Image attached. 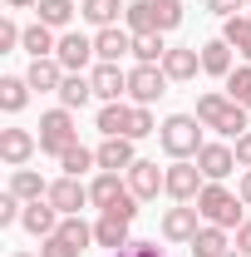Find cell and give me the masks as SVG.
<instances>
[{
	"instance_id": "6da1fadb",
	"label": "cell",
	"mask_w": 251,
	"mask_h": 257,
	"mask_svg": "<svg viewBox=\"0 0 251 257\" xmlns=\"http://www.w3.org/2000/svg\"><path fill=\"white\" fill-rule=\"evenodd\" d=\"M98 134L104 139H148V134H158L153 114L143 109V104H104L98 109Z\"/></svg>"
},
{
	"instance_id": "7a4b0ae2",
	"label": "cell",
	"mask_w": 251,
	"mask_h": 257,
	"mask_svg": "<svg viewBox=\"0 0 251 257\" xmlns=\"http://www.w3.org/2000/svg\"><path fill=\"white\" fill-rule=\"evenodd\" d=\"M202 119H197V114H168V119H162V128H158V144H162V154H168V159H197V154H202V144H207V139H202Z\"/></svg>"
},
{
	"instance_id": "3957f363",
	"label": "cell",
	"mask_w": 251,
	"mask_h": 257,
	"mask_svg": "<svg viewBox=\"0 0 251 257\" xmlns=\"http://www.w3.org/2000/svg\"><path fill=\"white\" fill-rule=\"evenodd\" d=\"M246 114H251L246 104H236L232 94H217V89L197 99V119L207 128H217L222 139H242V134H246Z\"/></svg>"
},
{
	"instance_id": "277c9868",
	"label": "cell",
	"mask_w": 251,
	"mask_h": 257,
	"mask_svg": "<svg viewBox=\"0 0 251 257\" xmlns=\"http://www.w3.org/2000/svg\"><path fill=\"white\" fill-rule=\"evenodd\" d=\"M242 208H246V203H242L232 188H222V183H207V188L197 193V213H202V223L226 227V232L246 223V218H242Z\"/></svg>"
},
{
	"instance_id": "5b68a950",
	"label": "cell",
	"mask_w": 251,
	"mask_h": 257,
	"mask_svg": "<svg viewBox=\"0 0 251 257\" xmlns=\"http://www.w3.org/2000/svg\"><path fill=\"white\" fill-rule=\"evenodd\" d=\"M79 144V128H74V109H50V114H40V154H50V159H64L69 149Z\"/></svg>"
},
{
	"instance_id": "8992f818",
	"label": "cell",
	"mask_w": 251,
	"mask_h": 257,
	"mask_svg": "<svg viewBox=\"0 0 251 257\" xmlns=\"http://www.w3.org/2000/svg\"><path fill=\"white\" fill-rule=\"evenodd\" d=\"M89 203H94L98 213H118V218H138V198L128 183H118V173H98L94 183H89Z\"/></svg>"
},
{
	"instance_id": "52a82bcc",
	"label": "cell",
	"mask_w": 251,
	"mask_h": 257,
	"mask_svg": "<svg viewBox=\"0 0 251 257\" xmlns=\"http://www.w3.org/2000/svg\"><path fill=\"white\" fill-rule=\"evenodd\" d=\"M54 60L64 64V74H89V69L98 64V50H94V40H89V35L64 30V35H60V50H54Z\"/></svg>"
},
{
	"instance_id": "ba28073f",
	"label": "cell",
	"mask_w": 251,
	"mask_h": 257,
	"mask_svg": "<svg viewBox=\"0 0 251 257\" xmlns=\"http://www.w3.org/2000/svg\"><path fill=\"white\" fill-rule=\"evenodd\" d=\"M168 84H172V79L162 74V64H133V69H128V99L143 104V109L168 94Z\"/></svg>"
},
{
	"instance_id": "9c48e42d",
	"label": "cell",
	"mask_w": 251,
	"mask_h": 257,
	"mask_svg": "<svg viewBox=\"0 0 251 257\" xmlns=\"http://www.w3.org/2000/svg\"><path fill=\"white\" fill-rule=\"evenodd\" d=\"M202 188H207V178H202L197 159H172L168 163V198L172 203H197Z\"/></svg>"
},
{
	"instance_id": "30bf717a",
	"label": "cell",
	"mask_w": 251,
	"mask_h": 257,
	"mask_svg": "<svg viewBox=\"0 0 251 257\" xmlns=\"http://www.w3.org/2000/svg\"><path fill=\"white\" fill-rule=\"evenodd\" d=\"M34 154H40V134H30V128H0V163L25 168Z\"/></svg>"
},
{
	"instance_id": "8fae6325",
	"label": "cell",
	"mask_w": 251,
	"mask_h": 257,
	"mask_svg": "<svg viewBox=\"0 0 251 257\" xmlns=\"http://www.w3.org/2000/svg\"><path fill=\"white\" fill-rule=\"evenodd\" d=\"M197 232H202V213H197V203H178V208L162 213V237H168V242H192Z\"/></svg>"
},
{
	"instance_id": "7c38bea8",
	"label": "cell",
	"mask_w": 251,
	"mask_h": 257,
	"mask_svg": "<svg viewBox=\"0 0 251 257\" xmlns=\"http://www.w3.org/2000/svg\"><path fill=\"white\" fill-rule=\"evenodd\" d=\"M128 188H133L138 203H148V198H158V193H168V168H158L153 159H138L133 168H128Z\"/></svg>"
},
{
	"instance_id": "4fadbf2b",
	"label": "cell",
	"mask_w": 251,
	"mask_h": 257,
	"mask_svg": "<svg viewBox=\"0 0 251 257\" xmlns=\"http://www.w3.org/2000/svg\"><path fill=\"white\" fill-rule=\"evenodd\" d=\"M60 223H64V213L50 203V198L25 203V213H20V227H25L30 237H40V242H44V237H54V232H60Z\"/></svg>"
},
{
	"instance_id": "5bb4252c",
	"label": "cell",
	"mask_w": 251,
	"mask_h": 257,
	"mask_svg": "<svg viewBox=\"0 0 251 257\" xmlns=\"http://www.w3.org/2000/svg\"><path fill=\"white\" fill-rule=\"evenodd\" d=\"M197 69H202V50H197V45H168V55H162V74H168L172 84L197 79Z\"/></svg>"
},
{
	"instance_id": "9a60e30c",
	"label": "cell",
	"mask_w": 251,
	"mask_h": 257,
	"mask_svg": "<svg viewBox=\"0 0 251 257\" xmlns=\"http://www.w3.org/2000/svg\"><path fill=\"white\" fill-rule=\"evenodd\" d=\"M197 168H202V178H207V183H222V178H226L232 168H242V163H236V149H232V144H202Z\"/></svg>"
},
{
	"instance_id": "2e32d148",
	"label": "cell",
	"mask_w": 251,
	"mask_h": 257,
	"mask_svg": "<svg viewBox=\"0 0 251 257\" xmlns=\"http://www.w3.org/2000/svg\"><path fill=\"white\" fill-rule=\"evenodd\" d=\"M50 203L60 208L64 218H74L84 203H89V183H79V178H69V173H60L54 183H50Z\"/></svg>"
},
{
	"instance_id": "e0dca14e",
	"label": "cell",
	"mask_w": 251,
	"mask_h": 257,
	"mask_svg": "<svg viewBox=\"0 0 251 257\" xmlns=\"http://www.w3.org/2000/svg\"><path fill=\"white\" fill-rule=\"evenodd\" d=\"M89 79H94V99H104V104H118L128 94V69H118V64H94Z\"/></svg>"
},
{
	"instance_id": "ac0fdd59",
	"label": "cell",
	"mask_w": 251,
	"mask_h": 257,
	"mask_svg": "<svg viewBox=\"0 0 251 257\" xmlns=\"http://www.w3.org/2000/svg\"><path fill=\"white\" fill-rule=\"evenodd\" d=\"M94 154H98V173H128V168L138 163V154H133V139H104Z\"/></svg>"
},
{
	"instance_id": "d6986e66",
	"label": "cell",
	"mask_w": 251,
	"mask_h": 257,
	"mask_svg": "<svg viewBox=\"0 0 251 257\" xmlns=\"http://www.w3.org/2000/svg\"><path fill=\"white\" fill-rule=\"evenodd\" d=\"M94 50H98V64H118L124 55H133V30L108 25V30H98V35H94Z\"/></svg>"
},
{
	"instance_id": "ffe728a7",
	"label": "cell",
	"mask_w": 251,
	"mask_h": 257,
	"mask_svg": "<svg viewBox=\"0 0 251 257\" xmlns=\"http://www.w3.org/2000/svg\"><path fill=\"white\" fill-rule=\"evenodd\" d=\"M25 79H30V89H40V94H60V84H64V64L54 60V55H44V60H30Z\"/></svg>"
},
{
	"instance_id": "44dd1931",
	"label": "cell",
	"mask_w": 251,
	"mask_h": 257,
	"mask_svg": "<svg viewBox=\"0 0 251 257\" xmlns=\"http://www.w3.org/2000/svg\"><path fill=\"white\" fill-rule=\"evenodd\" d=\"M128 218H118V213H98V223H94V242L98 247H114V252H118V247H128V242H133V237H128Z\"/></svg>"
},
{
	"instance_id": "7402d4cb",
	"label": "cell",
	"mask_w": 251,
	"mask_h": 257,
	"mask_svg": "<svg viewBox=\"0 0 251 257\" xmlns=\"http://www.w3.org/2000/svg\"><path fill=\"white\" fill-rule=\"evenodd\" d=\"M192 257H232V237H226V227H212V223H202V232L188 242Z\"/></svg>"
},
{
	"instance_id": "603a6c76",
	"label": "cell",
	"mask_w": 251,
	"mask_h": 257,
	"mask_svg": "<svg viewBox=\"0 0 251 257\" xmlns=\"http://www.w3.org/2000/svg\"><path fill=\"white\" fill-rule=\"evenodd\" d=\"M10 193H15L20 203H40V198H50V183H44L34 168H10Z\"/></svg>"
},
{
	"instance_id": "cb8c5ba5",
	"label": "cell",
	"mask_w": 251,
	"mask_h": 257,
	"mask_svg": "<svg viewBox=\"0 0 251 257\" xmlns=\"http://www.w3.org/2000/svg\"><path fill=\"white\" fill-rule=\"evenodd\" d=\"M236 64H232V45L226 40H207L202 45V74H212V79H226Z\"/></svg>"
},
{
	"instance_id": "d4e9b609",
	"label": "cell",
	"mask_w": 251,
	"mask_h": 257,
	"mask_svg": "<svg viewBox=\"0 0 251 257\" xmlns=\"http://www.w3.org/2000/svg\"><path fill=\"white\" fill-rule=\"evenodd\" d=\"M54 50H60V35L50 30L44 20L25 25V55H30V60H44V55H54Z\"/></svg>"
},
{
	"instance_id": "484cf974",
	"label": "cell",
	"mask_w": 251,
	"mask_h": 257,
	"mask_svg": "<svg viewBox=\"0 0 251 257\" xmlns=\"http://www.w3.org/2000/svg\"><path fill=\"white\" fill-rule=\"evenodd\" d=\"M25 104H30V79L25 74H5L0 79V109L5 114H20Z\"/></svg>"
},
{
	"instance_id": "4316f807",
	"label": "cell",
	"mask_w": 251,
	"mask_h": 257,
	"mask_svg": "<svg viewBox=\"0 0 251 257\" xmlns=\"http://www.w3.org/2000/svg\"><path fill=\"white\" fill-rule=\"evenodd\" d=\"M94 99V79L89 74H64V84H60V104L64 109H84Z\"/></svg>"
},
{
	"instance_id": "83f0119b",
	"label": "cell",
	"mask_w": 251,
	"mask_h": 257,
	"mask_svg": "<svg viewBox=\"0 0 251 257\" xmlns=\"http://www.w3.org/2000/svg\"><path fill=\"white\" fill-rule=\"evenodd\" d=\"M124 15H128V30L133 35H162L158 30V0H133Z\"/></svg>"
},
{
	"instance_id": "f1b7e54d",
	"label": "cell",
	"mask_w": 251,
	"mask_h": 257,
	"mask_svg": "<svg viewBox=\"0 0 251 257\" xmlns=\"http://www.w3.org/2000/svg\"><path fill=\"white\" fill-rule=\"evenodd\" d=\"M222 40H226V45L251 64V15H232V20L222 25Z\"/></svg>"
},
{
	"instance_id": "f546056e",
	"label": "cell",
	"mask_w": 251,
	"mask_h": 257,
	"mask_svg": "<svg viewBox=\"0 0 251 257\" xmlns=\"http://www.w3.org/2000/svg\"><path fill=\"white\" fill-rule=\"evenodd\" d=\"M118 10H128V5H118V0H84V5H79V15H84L94 30H108V25H118Z\"/></svg>"
},
{
	"instance_id": "4dcf8cb0",
	"label": "cell",
	"mask_w": 251,
	"mask_h": 257,
	"mask_svg": "<svg viewBox=\"0 0 251 257\" xmlns=\"http://www.w3.org/2000/svg\"><path fill=\"white\" fill-rule=\"evenodd\" d=\"M34 10L50 30H69V20H74V0H40Z\"/></svg>"
},
{
	"instance_id": "1f68e13d",
	"label": "cell",
	"mask_w": 251,
	"mask_h": 257,
	"mask_svg": "<svg viewBox=\"0 0 251 257\" xmlns=\"http://www.w3.org/2000/svg\"><path fill=\"white\" fill-rule=\"evenodd\" d=\"M60 168L69 173V178H84L89 168H98V154H94V149H84V144H74V149L60 159Z\"/></svg>"
},
{
	"instance_id": "d6a6232c",
	"label": "cell",
	"mask_w": 251,
	"mask_h": 257,
	"mask_svg": "<svg viewBox=\"0 0 251 257\" xmlns=\"http://www.w3.org/2000/svg\"><path fill=\"white\" fill-rule=\"evenodd\" d=\"M162 55H168L162 35H133V60L138 64H162Z\"/></svg>"
},
{
	"instance_id": "836d02e7",
	"label": "cell",
	"mask_w": 251,
	"mask_h": 257,
	"mask_svg": "<svg viewBox=\"0 0 251 257\" xmlns=\"http://www.w3.org/2000/svg\"><path fill=\"white\" fill-rule=\"evenodd\" d=\"M60 237H64V242H74V247L84 252V247L94 242V227H89L84 218H79V213H74V218H64V223H60Z\"/></svg>"
},
{
	"instance_id": "e575fe53",
	"label": "cell",
	"mask_w": 251,
	"mask_h": 257,
	"mask_svg": "<svg viewBox=\"0 0 251 257\" xmlns=\"http://www.w3.org/2000/svg\"><path fill=\"white\" fill-rule=\"evenodd\" d=\"M226 94L236 99V104H246V94H251V64H246V60L226 74Z\"/></svg>"
},
{
	"instance_id": "d590c367",
	"label": "cell",
	"mask_w": 251,
	"mask_h": 257,
	"mask_svg": "<svg viewBox=\"0 0 251 257\" xmlns=\"http://www.w3.org/2000/svg\"><path fill=\"white\" fill-rule=\"evenodd\" d=\"M20 213H25V203L15 198V193L5 188L0 193V227H10V223H20Z\"/></svg>"
},
{
	"instance_id": "8d00e7d4",
	"label": "cell",
	"mask_w": 251,
	"mask_h": 257,
	"mask_svg": "<svg viewBox=\"0 0 251 257\" xmlns=\"http://www.w3.org/2000/svg\"><path fill=\"white\" fill-rule=\"evenodd\" d=\"M40 257H79V247H74V242H64L60 232H54V237H44V242H40Z\"/></svg>"
},
{
	"instance_id": "74e56055",
	"label": "cell",
	"mask_w": 251,
	"mask_h": 257,
	"mask_svg": "<svg viewBox=\"0 0 251 257\" xmlns=\"http://www.w3.org/2000/svg\"><path fill=\"white\" fill-rule=\"evenodd\" d=\"M15 45H25V30L15 20H0V50H15Z\"/></svg>"
},
{
	"instance_id": "f35d334b",
	"label": "cell",
	"mask_w": 251,
	"mask_h": 257,
	"mask_svg": "<svg viewBox=\"0 0 251 257\" xmlns=\"http://www.w3.org/2000/svg\"><path fill=\"white\" fill-rule=\"evenodd\" d=\"M114 257H162V247H158V242H128V247H118Z\"/></svg>"
},
{
	"instance_id": "ab89813d",
	"label": "cell",
	"mask_w": 251,
	"mask_h": 257,
	"mask_svg": "<svg viewBox=\"0 0 251 257\" xmlns=\"http://www.w3.org/2000/svg\"><path fill=\"white\" fill-rule=\"evenodd\" d=\"M242 5H246V0H207V10H212V15H222V20H232Z\"/></svg>"
},
{
	"instance_id": "60d3db41",
	"label": "cell",
	"mask_w": 251,
	"mask_h": 257,
	"mask_svg": "<svg viewBox=\"0 0 251 257\" xmlns=\"http://www.w3.org/2000/svg\"><path fill=\"white\" fill-rule=\"evenodd\" d=\"M232 252H246V257H251V218L236 227V247H232Z\"/></svg>"
},
{
	"instance_id": "b9f144b4",
	"label": "cell",
	"mask_w": 251,
	"mask_h": 257,
	"mask_svg": "<svg viewBox=\"0 0 251 257\" xmlns=\"http://www.w3.org/2000/svg\"><path fill=\"white\" fill-rule=\"evenodd\" d=\"M236 163H242V168H251V128L236 139Z\"/></svg>"
},
{
	"instance_id": "7bdbcfd3",
	"label": "cell",
	"mask_w": 251,
	"mask_h": 257,
	"mask_svg": "<svg viewBox=\"0 0 251 257\" xmlns=\"http://www.w3.org/2000/svg\"><path fill=\"white\" fill-rule=\"evenodd\" d=\"M236 198H242V203H246V208H251V168H246V173H242V183H236Z\"/></svg>"
},
{
	"instance_id": "ee69618b",
	"label": "cell",
	"mask_w": 251,
	"mask_h": 257,
	"mask_svg": "<svg viewBox=\"0 0 251 257\" xmlns=\"http://www.w3.org/2000/svg\"><path fill=\"white\" fill-rule=\"evenodd\" d=\"M5 5H10V10H34L40 0H5Z\"/></svg>"
},
{
	"instance_id": "f6af8a7d",
	"label": "cell",
	"mask_w": 251,
	"mask_h": 257,
	"mask_svg": "<svg viewBox=\"0 0 251 257\" xmlns=\"http://www.w3.org/2000/svg\"><path fill=\"white\" fill-rule=\"evenodd\" d=\"M10 257H40V252H10Z\"/></svg>"
},
{
	"instance_id": "bcb514c9",
	"label": "cell",
	"mask_w": 251,
	"mask_h": 257,
	"mask_svg": "<svg viewBox=\"0 0 251 257\" xmlns=\"http://www.w3.org/2000/svg\"><path fill=\"white\" fill-rule=\"evenodd\" d=\"M232 257H246V252H232Z\"/></svg>"
},
{
	"instance_id": "7dc6e473",
	"label": "cell",
	"mask_w": 251,
	"mask_h": 257,
	"mask_svg": "<svg viewBox=\"0 0 251 257\" xmlns=\"http://www.w3.org/2000/svg\"><path fill=\"white\" fill-rule=\"evenodd\" d=\"M246 109H251V94H246Z\"/></svg>"
},
{
	"instance_id": "c3c4849f",
	"label": "cell",
	"mask_w": 251,
	"mask_h": 257,
	"mask_svg": "<svg viewBox=\"0 0 251 257\" xmlns=\"http://www.w3.org/2000/svg\"><path fill=\"white\" fill-rule=\"evenodd\" d=\"M246 5H251V0H246Z\"/></svg>"
}]
</instances>
